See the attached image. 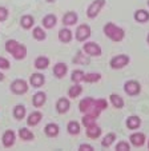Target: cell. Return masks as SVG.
I'll list each match as a JSON object with an SVG mask.
<instances>
[{"instance_id":"2","label":"cell","mask_w":149,"mask_h":151,"mask_svg":"<svg viewBox=\"0 0 149 151\" xmlns=\"http://www.w3.org/2000/svg\"><path fill=\"white\" fill-rule=\"evenodd\" d=\"M6 51L8 52V54H11L16 60H21L27 56V47L20 44L16 40H7Z\"/></svg>"},{"instance_id":"36","label":"cell","mask_w":149,"mask_h":151,"mask_svg":"<svg viewBox=\"0 0 149 151\" xmlns=\"http://www.w3.org/2000/svg\"><path fill=\"white\" fill-rule=\"evenodd\" d=\"M73 62L79 63V64H88V63H89V59H88L87 56H84V54H83L81 51H79L77 52V56L73 59Z\"/></svg>"},{"instance_id":"42","label":"cell","mask_w":149,"mask_h":151,"mask_svg":"<svg viewBox=\"0 0 149 151\" xmlns=\"http://www.w3.org/2000/svg\"><path fill=\"white\" fill-rule=\"evenodd\" d=\"M47 1H49V3H52V1H55V0H47Z\"/></svg>"},{"instance_id":"28","label":"cell","mask_w":149,"mask_h":151,"mask_svg":"<svg viewBox=\"0 0 149 151\" xmlns=\"http://www.w3.org/2000/svg\"><path fill=\"white\" fill-rule=\"evenodd\" d=\"M19 135H20V138H21L23 140H32L34 139V134H32V131H29L28 128H26V127H21L19 130Z\"/></svg>"},{"instance_id":"44","label":"cell","mask_w":149,"mask_h":151,"mask_svg":"<svg viewBox=\"0 0 149 151\" xmlns=\"http://www.w3.org/2000/svg\"><path fill=\"white\" fill-rule=\"evenodd\" d=\"M148 6H149V0H148Z\"/></svg>"},{"instance_id":"32","label":"cell","mask_w":149,"mask_h":151,"mask_svg":"<svg viewBox=\"0 0 149 151\" xmlns=\"http://www.w3.org/2000/svg\"><path fill=\"white\" fill-rule=\"evenodd\" d=\"M96 119H97V118L93 116V115H91V114H85V115H84V118L81 119V122H83V124L85 126V128H87V127H91V126L96 124Z\"/></svg>"},{"instance_id":"24","label":"cell","mask_w":149,"mask_h":151,"mask_svg":"<svg viewBox=\"0 0 149 151\" xmlns=\"http://www.w3.org/2000/svg\"><path fill=\"white\" fill-rule=\"evenodd\" d=\"M45 100H47V96H45L44 92H37V94H35L34 99H32V103H34L35 107H41L45 103Z\"/></svg>"},{"instance_id":"23","label":"cell","mask_w":149,"mask_h":151,"mask_svg":"<svg viewBox=\"0 0 149 151\" xmlns=\"http://www.w3.org/2000/svg\"><path fill=\"white\" fill-rule=\"evenodd\" d=\"M48 64H49V59L47 56H39L35 60V67L37 70H45L48 67Z\"/></svg>"},{"instance_id":"17","label":"cell","mask_w":149,"mask_h":151,"mask_svg":"<svg viewBox=\"0 0 149 151\" xmlns=\"http://www.w3.org/2000/svg\"><path fill=\"white\" fill-rule=\"evenodd\" d=\"M133 17L138 23H145V22L149 20V12L145 11V9H137L135 12V15H133Z\"/></svg>"},{"instance_id":"37","label":"cell","mask_w":149,"mask_h":151,"mask_svg":"<svg viewBox=\"0 0 149 151\" xmlns=\"http://www.w3.org/2000/svg\"><path fill=\"white\" fill-rule=\"evenodd\" d=\"M116 150L117 151H129L130 150V145L128 142H118L117 145H116Z\"/></svg>"},{"instance_id":"43","label":"cell","mask_w":149,"mask_h":151,"mask_svg":"<svg viewBox=\"0 0 149 151\" xmlns=\"http://www.w3.org/2000/svg\"><path fill=\"white\" fill-rule=\"evenodd\" d=\"M146 40H148V43H149V35H148V37H146Z\"/></svg>"},{"instance_id":"40","label":"cell","mask_w":149,"mask_h":151,"mask_svg":"<svg viewBox=\"0 0 149 151\" xmlns=\"http://www.w3.org/2000/svg\"><path fill=\"white\" fill-rule=\"evenodd\" d=\"M79 150H81V151H92L93 147L91 145H85V143H83V145H80Z\"/></svg>"},{"instance_id":"10","label":"cell","mask_w":149,"mask_h":151,"mask_svg":"<svg viewBox=\"0 0 149 151\" xmlns=\"http://www.w3.org/2000/svg\"><path fill=\"white\" fill-rule=\"evenodd\" d=\"M77 14L76 12H73V11H69V12H67V14L63 16V23L65 24V26H75V24L77 23Z\"/></svg>"},{"instance_id":"38","label":"cell","mask_w":149,"mask_h":151,"mask_svg":"<svg viewBox=\"0 0 149 151\" xmlns=\"http://www.w3.org/2000/svg\"><path fill=\"white\" fill-rule=\"evenodd\" d=\"M9 12L6 7H0V22H4V20L8 17Z\"/></svg>"},{"instance_id":"5","label":"cell","mask_w":149,"mask_h":151,"mask_svg":"<svg viewBox=\"0 0 149 151\" xmlns=\"http://www.w3.org/2000/svg\"><path fill=\"white\" fill-rule=\"evenodd\" d=\"M11 91L16 95H21L26 94L28 91V84H27L26 80L23 79H16L11 83Z\"/></svg>"},{"instance_id":"8","label":"cell","mask_w":149,"mask_h":151,"mask_svg":"<svg viewBox=\"0 0 149 151\" xmlns=\"http://www.w3.org/2000/svg\"><path fill=\"white\" fill-rule=\"evenodd\" d=\"M141 87H140V83L136 82V80H128L125 84H124V91L127 92L128 95L130 96H135L140 92Z\"/></svg>"},{"instance_id":"22","label":"cell","mask_w":149,"mask_h":151,"mask_svg":"<svg viewBox=\"0 0 149 151\" xmlns=\"http://www.w3.org/2000/svg\"><path fill=\"white\" fill-rule=\"evenodd\" d=\"M20 24H21L23 28L29 29L35 24V20L31 15H24V16H21V19H20Z\"/></svg>"},{"instance_id":"30","label":"cell","mask_w":149,"mask_h":151,"mask_svg":"<svg viewBox=\"0 0 149 151\" xmlns=\"http://www.w3.org/2000/svg\"><path fill=\"white\" fill-rule=\"evenodd\" d=\"M101 79V75L97 74V72H89V74L84 75V80L87 83H96Z\"/></svg>"},{"instance_id":"13","label":"cell","mask_w":149,"mask_h":151,"mask_svg":"<svg viewBox=\"0 0 149 151\" xmlns=\"http://www.w3.org/2000/svg\"><path fill=\"white\" fill-rule=\"evenodd\" d=\"M69 106H71V103L67 98H60L56 103V110L59 114H64V112H67L69 110Z\"/></svg>"},{"instance_id":"26","label":"cell","mask_w":149,"mask_h":151,"mask_svg":"<svg viewBox=\"0 0 149 151\" xmlns=\"http://www.w3.org/2000/svg\"><path fill=\"white\" fill-rule=\"evenodd\" d=\"M81 92H83V87L79 84V83H76V84L72 86V87H71V88L68 90V95H69L71 98H73V99L79 96V95L81 94Z\"/></svg>"},{"instance_id":"29","label":"cell","mask_w":149,"mask_h":151,"mask_svg":"<svg viewBox=\"0 0 149 151\" xmlns=\"http://www.w3.org/2000/svg\"><path fill=\"white\" fill-rule=\"evenodd\" d=\"M67 130H68V132H69V134H72V135H77V134L80 132V124H79L77 122H75V120H72V122L68 123Z\"/></svg>"},{"instance_id":"18","label":"cell","mask_w":149,"mask_h":151,"mask_svg":"<svg viewBox=\"0 0 149 151\" xmlns=\"http://www.w3.org/2000/svg\"><path fill=\"white\" fill-rule=\"evenodd\" d=\"M43 118V114L39 111H35V112H31L28 116V119H27V124L28 126H36L40 123V120H41Z\"/></svg>"},{"instance_id":"34","label":"cell","mask_w":149,"mask_h":151,"mask_svg":"<svg viewBox=\"0 0 149 151\" xmlns=\"http://www.w3.org/2000/svg\"><path fill=\"white\" fill-rule=\"evenodd\" d=\"M32 35H34V37L36 40H44L45 37H47V34H45V31L41 27H36V28L32 31Z\"/></svg>"},{"instance_id":"16","label":"cell","mask_w":149,"mask_h":151,"mask_svg":"<svg viewBox=\"0 0 149 151\" xmlns=\"http://www.w3.org/2000/svg\"><path fill=\"white\" fill-rule=\"evenodd\" d=\"M68 71V67L67 64H64V63H57L56 66L53 67V74L56 78H59V79H61V78L65 76V74H67Z\"/></svg>"},{"instance_id":"33","label":"cell","mask_w":149,"mask_h":151,"mask_svg":"<svg viewBox=\"0 0 149 151\" xmlns=\"http://www.w3.org/2000/svg\"><path fill=\"white\" fill-rule=\"evenodd\" d=\"M115 139H116V134L115 132H111V134L105 135V138L103 139V142H101V146L103 147H107V148L111 147V145L115 142Z\"/></svg>"},{"instance_id":"9","label":"cell","mask_w":149,"mask_h":151,"mask_svg":"<svg viewBox=\"0 0 149 151\" xmlns=\"http://www.w3.org/2000/svg\"><path fill=\"white\" fill-rule=\"evenodd\" d=\"M91 36V27L88 24H81L76 29V39L79 42H85Z\"/></svg>"},{"instance_id":"7","label":"cell","mask_w":149,"mask_h":151,"mask_svg":"<svg viewBox=\"0 0 149 151\" xmlns=\"http://www.w3.org/2000/svg\"><path fill=\"white\" fill-rule=\"evenodd\" d=\"M83 50H84V52L87 55H89V56H100V55H101V47L95 42L85 43L84 46H83Z\"/></svg>"},{"instance_id":"1","label":"cell","mask_w":149,"mask_h":151,"mask_svg":"<svg viewBox=\"0 0 149 151\" xmlns=\"http://www.w3.org/2000/svg\"><path fill=\"white\" fill-rule=\"evenodd\" d=\"M80 111L83 114H91L98 118L103 110L108 109V102L105 99H92V98H84L79 104Z\"/></svg>"},{"instance_id":"35","label":"cell","mask_w":149,"mask_h":151,"mask_svg":"<svg viewBox=\"0 0 149 151\" xmlns=\"http://www.w3.org/2000/svg\"><path fill=\"white\" fill-rule=\"evenodd\" d=\"M84 72L81 71V70H76V71H73L72 72V80L75 83H80V82H83V80H84Z\"/></svg>"},{"instance_id":"20","label":"cell","mask_w":149,"mask_h":151,"mask_svg":"<svg viewBox=\"0 0 149 151\" xmlns=\"http://www.w3.org/2000/svg\"><path fill=\"white\" fill-rule=\"evenodd\" d=\"M56 16L52 14L47 15V16H44V19H43V26L45 27V28H53L55 26H56Z\"/></svg>"},{"instance_id":"27","label":"cell","mask_w":149,"mask_h":151,"mask_svg":"<svg viewBox=\"0 0 149 151\" xmlns=\"http://www.w3.org/2000/svg\"><path fill=\"white\" fill-rule=\"evenodd\" d=\"M26 107L23 104H17L16 107L14 109V116L16 118V119H23V118L26 116Z\"/></svg>"},{"instance_id":"15","label":"cell","mask_w":149,"mask_h":151,"mask_svg":"<svg viewBox=\"0 0 149 151\" xmlns=\"http://www.w3.org/2000/svg\"><path fill=\"white\" fill-rule=\"evenodd\" d=\"M44 132H45V135L49 138L57 137V135H59V126H57L56 123H48L44 128Z\"/></svg>"},{"instance_id":"3","label":"cell","mask_w":149,"mask_h":151,"mask_svg":"<svg viewBox=\"0 0 149 151\" xmlns=\"http://www.w3.org/2000/svg\"><path fill=\"white\" fill-rule=\"evenodd\" d=\"M104 34L107 35L111 40H113V42H121V40L124 39V36H125L124 29L120 28V27H117L116 24H113V23H107L105 24L104 26Z\"/></svg>"},{"instance_id":"31","label":"cell","mask_w":149,"mask_h":151,"mask_svg":"<svg viewBox=\"0 0 149 151\" xmlns=\"http://www.w3.org/2000/svg\"><path fill=\"white\" fill-rule=\"evenodd\" d=\"M111 103L115 106L116 109H121V107L124 106L123 98H121L120 95H117V94H112V95H111Z\"/></svg>"},{"instance_id":"19","label":"cell","mask_w":149,"mask_h":151,"mask_svg":"<svg viewBox=\"0 0 149 151\" xmlns=\"http://www.w3.org/2000/svg\"><path fill=\"white\" fill-rule=\"evenodd\" d=\"M72 31L68 28H63L59 31V40L63 43H69L72 40Z\"/></svg>"},{"instance_id":"11","label":"cell","mask_w":149,"mask_h":151,"mask_svg":"<svg viewBox=\"0 0 149 151\" xmlns=\"http://www.w3.org/2000/svg\"><path fill=\"white\" fill-rule=\"evenodd\" d=\"M15 139H16L15 132L12 131V130H7V131L3 134V145H4V147H11V146H14Z\"/></svg>"},{"instance_id":"6","label":"cell","mask_w":149,"mask_h":151,"mask_svg":"<svg viewBox=\"0 0 149 151\" xmlns=\"http://www.w3.org/2000/svg\"><path fill=\"white\" fill-rule=\"evenodd\" d=\"M128 63H129V58L127 55H117V56L111 59L109 64L113 70H120V68H124Z\"/></svg>"},{"instance_id":"4","label":"cell","mask_w":149,"mask_h":151,"mask_svg":"<svg viewBox=\"0 0 149 151\" xmlns=\"http://www.w3.org/2000/svg\"><path fill=\"white\" fill-rule=\"evenodd\" d=\"M104 6H105V0H93L87 9V16L91 17V19L96 17L100 14V11H101V8Z\"/></svg>"},{"instance_id":"25","label":"cell","mask_w":149,"mask_h":151,"mask_svg":"<svg viewBox=\"0 0 149 151\" xmlns=\"http://www.w3.org/2000/svg\"><path fill=\"white\" fill-rule=\"evenodd\" d=\"M140 124H141V120L138 116H130L127 120V126L129 130H136V128L140 127Z\"/></svg>"},{"instance_id":"41","label":"cell","mask_w":149,"mask_h":151,"mask_svg":"<svg viewBox=\"0 0 149 151\" xmlns=\"http://www.w3.org/2000/svg\"><path fill=\"white\" fill-rule=\"evenodd\" d=\"M0 80H4V75L0 72Z\"/></svg>"},{"instance_id":"12","label":"cell","mask_w":149,"mask_h":151,"mask_svg":"<svg viewBox=\"0 0 149 151\" xmlns=\"http://www.w3.org/2000/svg\"><path fill=\"white\" fill-rule=\"evenodd\" d=\"M44 82H45V78H44V75H41V74H32L31 78H29L31 86L32 87H36V88L41 87V86L44 84Z\"/></svg>"},{"instance_id":"14","label":"cell","mask_w":149,"mask_h":151,"mask_svg":"<svg viewBox=\"0 0 149 151\" xmlns=\"http://www.w3.org/2000/svg\"><path fill=\"white\" fill-rule=\"evenodd\" d=\"M130 143L136 147H141V146L145 143V135L143 132H136V134H132L130 135Z\"/></svg>"},{"instance_id":"21","label":"cell","mask_w":149,"mask_h":151,"mask_svg":"<svg viewBox=\"0 0 149 151\" xmlns=\"http://www.w3.org/2000/svg\"><path fill=\"white\" fill-rule=\"evenodd\" d=\"M87 135L89 138H92V139H96V138H98L101 135V128L98 127L97 124H93V126H91V127H87Z\"/></svg>"},{"instance_id":"39","label":"cell","mask_w":149,"mask_h":151,"mask_svg":"<svg viewBox=\"0 0 149 151\" xmlns=\"http://www.w3.org/2000/svg\"><path fill=\"white\" fill-rule=\"evenodd\" d=\"M9 68V62L6 58L0 56V70H8Z\"/></svg>"},{"instance_id":"45","label":"cell","mask_w":149,"mask_h":151,"mask_svg":"<svg viewBox=\"0 0 149 151\" xmlns=\"http://www.w3.org/2000/svg\"><path fill=\"white\" fill-rule=\"evenodd\" d=\"M148 147H149V142H148Z\"/></svg>"}]
</instances>
